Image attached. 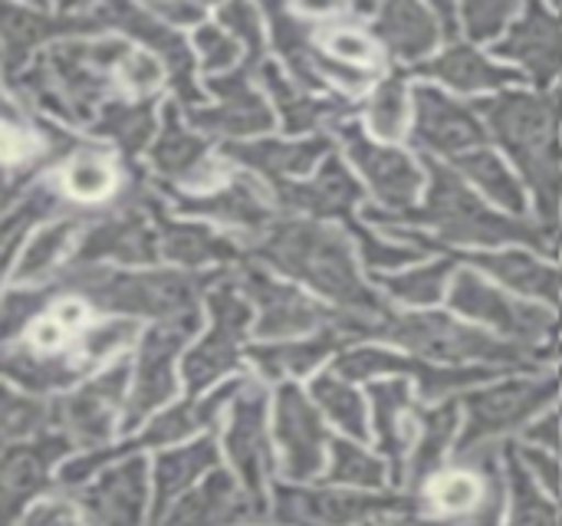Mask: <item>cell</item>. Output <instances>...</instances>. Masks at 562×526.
Returning <instances> with one entry per match:
<instances>
[{
    "mask_svg": "<svg viewBox=\"0 0 562 526\" xmlns=\"http://www.w3.org/2000/svg\"><path fill=\"white\" fill-rule=\"evenodd\" d=\"M428 194L425 204H415L402 214L366 211V224L375 227H415L431 231L438 244L458 247H501V244H524L540 250L543 257H562V227H547L540 217H510L494 211L451 165L428 158Z\"/></svg>",
    "mask_w": 562,
    "mask_h": 526,
    "instance_id": "cell-1",
    "label": "cell"
},
{
    "mask_svg": "<svg viewBox=\"0 0 562 526\" xmlns=\"http://www.w3.org/2000/svg\"><path fill=\"white\" fill-rule=\"evenodd\" d=\"M487 135L514 158L537 194L540 221L562 227V86L560 89H504L474 102Z\"/></svg>",
    "mask_w": 562,
    "mask_h": 526,
    "instance_id": "cell-2",
    "label": "cell"
},
{
    "mask_svg": "<svg viewBox=\"0 0 562 526\" xmlns=\"http://www.w3.org/2000/svg\"><path fill=\"white\" fill-rule=\"evenodd\" d=\"M260 254L280 273L303 280L310 290H316L326 303H333L336 313H356V316L392 313L385 296L362 280L346 227L306 221V217L273 221L260 234Z\"/></svg>",
    "mask_w": 562,
    "mask_h": 526,
    "instance_id": "cell-3",
    "label": "cell"
},
{
    "mask_svg": "<svg viewBox=\"0 0 562 526\" xmlns=\"http://www.w3.org/2000/svg\"><path fill=\"white\" fill-rule=\"evenodd\" d=\"M375 343H395L405 356L435 366H487V369H530L540 366L553 349H530L507 343L487 329H477L441 310L389 313L379 323Z\"/></svg>",
    "mask_w": 562,
    "mask_h": 526,
    "instance_id": "cell-4",
    "label": "cell"
},
{
    "mask_svg": "<svg viewBox=\"0 0 562 526\" xmlns=\"http://www.w3.org/2000/svg\"><path fill=\"white\" fill-rule=\"evenodd\" d=\"M560 395L557 376H520L504 379L464 395V428L458 438V455H468L484 445L524 432L540 412H547Z\"/></svg>",
    "mask_w": 562,
    "mask_h": 526,
    "instance_id": "cell-5",
    "label": "cell"
},
{
    "mask_svg": "<svg viewBox=\"0 0 562 526\" xmlns=\"http://www.w3.org/2000/svg\"><path fill=\"white\" fill-rule=\"evenodd\" d=\"M448 300L464 320L481 323L484 329H491L494 336H501L507 343H520L530 349H550L547 343L557 333V316L550 310L510 296L507 290L487 283L474 267L454 270Z\"/></svg>",
    "mask_w": 562,
    "mask_h": 526,
    "instance_id": "cell-6",
    "label": "cell"
},
{
    "mask_svg": "<svg viewBox=\"0 0 562 526\" xmlns=\"http://www.w3.org/2000/svg\"><path fill=\"white\" fill-rule=\"evenodd\" d=\"M422 511L418 494H375L349 488H283L277 521L283 526H362Z\"/></svg>",
    "mask_w": 562,
    "mask_h": 526,
    "instance_id": "cell-7",
    "label": "cell"
},
{
    "mask_svg": "<svg viewBox=\"0 0 562 526\" xmlns=\"http://www.w3.org/2000/svg\"><path fill=\"white\" fill-rule=\"evenodd\" d=\"M336 132L342 138L346 161L372 188L375 211L382 208L385 214H402L418 204V194L425 188V171L418 168V161L408 152L375 142L356 119L336 125Z\"/></svg>",
    "mask_w": 562,
    "mask_h": 526,
    "instance_id": "cell-8",
    "label": "cell"
},
{
    "mask_svg": "<svg viewBox=\"0 0 562 526\" xmlns=\"http://www.w3.org/2000/svg\"><path fill=\"white\" fill-rule=\"evenodd\" d=\"M412 112V142L425 152V158L454 161L468 152L484 148V142L491 138L474 102H461L438 86H415Z\"/></svg>",
    "mask_w": 562,
    "mask_h": 526,
    "instance_id": "cell-9",
    "label": "cell"
},
{
    "mask_svg": "<svg viewBox=\"0 0 562 526\" xmlns=\"http://www.w3.org/2000/svg\"><path fill=\"white\" fill-rule=\"evenodd\" d=\"M277 204L306 221H323V224H349L356 221V208L362 204V184L346 165V158L329 155L310 178L303 181H283L273 184Z\"/></svg>",
    "mask_w": 562,
    "mask_h": 526,
    "instance_id": "cell-10",
    "label": "cell"
},
{
    "mask_svg": "<svg viewBox=\"0 0 562 526\" xmlns=\"http://www.w3.org/2000/svg\"><path fill=\"white\" fill-rule=\"evenodd\" d=\"M277 441L283 468L293 481H313L326 471L329 435L319 409L296 385H283L277 395Z\"/></svg>",
    "mask_w": 562,
    "mask_h": 526,
    "instance_id": "cell-11",
    "label": "cell"
},
{
    "mask_svg": "<svg viewBox=\"0 0 562 526\" xmlns=\"http://www.w3.org/2000/svg\"><path fill=\"white\" fill-rule=\"evenodd\" d=\"M494 53L537 89H550L553 79H562V16L540 3L527 7Z\"/></svg>",
    "mask_w": 562,
    "mask_h": 526,
    "instance_id": "cell-12",
    "label": "cell"
},
{
    "mask_svg": "<svg viewBox=\"0 0 562 526\" xmlns=\"http://www.w3.org/2000/svg\"><path fill=\"white\" fill-rule=\"evenodd\" d=\"M369 33L398 66H425L441 40L435 7L415 0H392L372 10Z\"/></svg>",
    "mask_w": 562,
    "mask_h": 526,
    "instance_id": "cell-13",
    "label": "cell"
},
{
    "mask_svg": "<svg viewBox=\"0 0 562 526\" xmlns=\"http://www.w3.org/2000/svg\"><path fill=\"white\" fill-rule=\"evenodd\" d=\"M369 409H372V438L379 455L385 458L395 481H405L412 445H415V392L405 379H379L369 385Z\"/></svg>",
    "mask_w": 562,
    "mask_h": 526,
    "instance_id": "cell-14",
    "label": "cell"
},
{
    "mask_svg": "<svg viewBox=\"0 0 562 526\" xmlns=\"http://www.w3.org/2000/svg\"><path fill=\"white\" fill-rule=\"evenodd\" d=\"M263 82H267V92L286 125V132L306 138V135H323L326 125H342L352 119L356 105L346 99V96H319V92H310L303 89L293 76H283L280 69L273 66H263Z\"/></svg>",
    "mask_w": 562,
    "mask_h": 526,
    "instance_id": "cell-15",
    "label": "cell"
},
{
    "mask_svg": "<svg viewBox=\"0 0 562 526\" xmlns=\"http://www.w3.org/2000/svg\"><path fill=\"white\" fill-rule=\"evenodd\" d=\"M250 290L260 303V333L273 339H300V336H316L333 326V310L319 306L306 293L273 283L267 277H254Z\"/></svg>",
    "mask_w": 562,
    "mask_h": 526,
    "instance_id": "cell-16",
    "label": "cell"
},
{
    "mask_svg": "<svg viewBox=\"0 0 562 526\" xmlns=\"http://www.w3.org/2000/svg\"><path fill=\"white\" fill-rule=\"evenodd\" d=\"M422 76L445 82L448 89H458L464 96H477V92H504L514 82H520L524 76L517 69H510L507 63H497L494 56L481 53L474 43H454L445 53H438L435 59H428L425 66H418Z\"/></svg>",
    "mask_w": 562,
    "mask_h": 526,
    "instance_id": "cell-17",
    "label": "cell"
},
{
    "mask_svg": "<svg viewBox=\"0 0 562 526\" xmlns=\"http://www.w3.org/2000/svg\"><path fill=\"white\" fill-rule=\"evenodd\" d=\"M464 264H474L487 277H494L501 287L540 300V303H562V267L540 260L527 250H484L464 257Z\"/></svg>",
    "mask_w": 562,
    "mask_h": 526,
    "instance_id": "cell-18",
    "label": "cell"
},
{
    "mask_svg": "<svg viewBox=\"0 0 562 526\" xmlns=\"http://www.w3.org/2000/svg\"><path fill=\"white\" fill-rule=\"evenodd\" d=\"M234 155L254 168L257 175L270 178V184H283V181H303L313 168H319L329 155H333V138L323 135H306L296 142H250V145H237Z\"/></svg>",
    "mask_w": 562,
    "mask_h": 526,
    "instance_id": "cell-19",
    "label": "cell"
},
{
    "mask_svg": "<svg viewBox=\"0 0 562 526\" xmlns=\"http://www.w3.org/2000/svg\"><path fill=\"white\" fill-rule=\"evenodd\" d=\"M458 438H461V412L454 399L418 409L415 445H412V458L405 471V481L412 484V491H422L441 471L448 451L458 448Z\"/></svg>",
    "mask_w": 562,
    "mask_h": 526,
    "instance_id": "cell-20",
    "label": "cell"
},
{
    "mask_svg": "<svg viewBox=\"0 0 562 526\" xmlns=\"http://www.w3.org/2000/svg\"><path fill=\"white\" fill-rule=\"evenodd\" d=\"M346 234L356 240L362 264L372 267L375 273H398L405 264H418L422 257L441 250L438 240L425 237V231L415 227H375V224L349 221Z\"/></svg>",
    "mask_w": 562,
    "mask_h": 526,
    "instance_id": "cell-21",
    "label": "cell"
},
{
    "mask_svg": "<svg viewBox=\"0 0 562 526\" xmlns=\"http://www.w3.org/2000/svg\"><path fill=\"white\" fill-rule=\"evenodd\" d=\"M270 23H273V43L283 63L290 66L293 79L310 92L329 89L323 79V46L316 36V20L310 13H290L277 7L270 10Z\"/></svg>",
    "mask_w": 562,
    "mask_h": 526,
    "instance_id": "cell-22",
    "label": "cell"
},
{
    "mask_svg": "<svg viewBox=\"0 0 562 526\" xmlns=\"http://www.w3.org/2000/svg\"><path fill=\"white\" fill-rule=\"evenodd\" d=\"M451 168L491 204H497L510 217H527V194L520 178L507 168V161L497 152L477 148L451 161Z\"/></svg>",
    "mask_w": 562,
    "mask_h": 526,
    "instance_id": "cell-23",
    "label": "cell"
},
{
    "mask_svg": "<svg viewBox=\"0 0 562 526\" xmlns=\"http://www.w3.org/2000/svg\"><path fill=\"white\" fill-rule=\"evenodd\" d=\"M217 92L224 96V102L211 112H201V122L211 132H227V135H254V132H267L273 125V112L270 105L250 89L247 72H237L231 79L217 82Z\"/></svg>",
    "mask_w": 562,
    "mask_h": 526,
    "instance_id": "cell-24",
    "label": "cell"
},
{
    "mask_svg": "<svg viewBox=\"0 0 562 526\" xmlns=\"http://www.w3.org/2000/svg\"><path fill=\"white\" fill-rule=\"evenodd\" d=\"M504 481H507V517L504 526H560V507L553 497L527 474L514 445L501 448Z\"/></svg>",
    "mask_w": 562,
    "mask_h": 526,
    "instance_id": "cell-25",
    "label": "cell"
},
{
    "mask_svg": "<svg viewBox=\"0 0 562 526\" xmlns=\"http://www.w3.org/2000/svg\"><path fill=\"white\" fill-rule=\"evenodd\" d=\"M454 270H458L454 260L441 257V260L408 267L398 273H375V290L392 303H402L412 310H428L445 296V290H451Z\"/></svg>",
    "mask_w": 562,
    "mask_h": 526,
    "instance_id": "cell-26",
    "label": "cell"
},
{
    "mask_svg": "<svg viewBox=\"0 0 562 526\" xmlns=\"http://www.w3.org/2000/svg\"><path fill=\"white\" fill-rule=\"evenodd\" d=\"M339 349H346V343L333 329H326V333H316V336L286 339V343H273V346L257 349V366L273 379L310 376L319 362H326Z\"/></svg>",
    "mask_w": 562,
    "mask_h": 526,
    "instance_id": "cell-27",
    "label": "cell"
},
{
    "mask_svg": "<svg viewBox=\"0 0 562 526\" xmlns=\"http://www.w3.org/2000/svg\"><path fill=\"white\" fill-rule=\"evenodd\" d=\"M310 399L319 409V415H326L346 438H352V441L369 438V405H366L362 392H356L352 382H346L336 372H326L313 382Z\"/></svg>",
    "mask_w": 562,
    "mask_h": 526,
    "instance_id": "cell-28",
    "label": "cell"
},
{
    "mask_svg": "<svg viewBox=\"0 0 562 526\" xmlns=\"http://www.w3.org/2000/svg\"><path fill=\"white\" fill-rule=\"evenodd\" d=\"M366 125L372 132L375 142H395L405 135L408 128V115H412V92H408V76L405 72H389L375 82V89L369 92L366 105Z\"/></svg>",
    "mask_w": 562,
    "mask_h": 526,
    "instance_id": "cell-29",
    "label": "cell"
},
{
    "mask_svg": "<svg viewBox=\"0 0 562 526\" xmlns=\"http://www.w3.org/2000/svg\"><path fill=\"white\" fill-rule=\"evenodd\" d=\"M231 455L237 468L244 471L247 484L260 488L267 474V418H263V399L250 395L240 402L231 428Z\"/></svg>",
    "mask_w": 562,
    "mask_h": 526,
    "instance_id": "cell-30",
    "label": "cell"
},
{
    "mask_svg": "<svg viewBox=\"0 0 562 526\" xmlns=\"http://www.w3.org/2000/svg\"><path fill=\"white\" fill-rule=\"evenodd\" d=\"M385 474L389 465L366 451L362 441L352 438H336L329 441V481L336 488H349V491H382L385 488Z\"/></svg>",
    "mask_w": 562,
    "mask_h": 526,
    "instance_id": "cell-31",
    "label": "cell"
},
{
    "mask_svg": "<svg viewBox=\"0 0 562 526\" xmlns=\"http://www.w3.org/2000/svg\"><path fill=\"white\" fill-rule=\"evenodd\" d=\"M517 3L510 0H471V3H461L458 13H461V30L471 36V43H487V40H497L504 30L514 26V16H517Z\"/></svg>",
    "mask_w": 562,
    "mask_h": 526,
    "instance_id": "cell-32",
    "label": "cell"
},
{
    "mask_svg": "<svg viewBox=\"0 0 562 526\" xmlns=\"http://www.w3.org/2000/svg\"><path fill=\"white\" fill-rule=\"evenodd\" d=\"M517 448V458L520 465L527 468V474L550 494V497H560L562 501V461L557 451H547V448H533V445H514Z\"/></svg>",
    "mask_w": 562,
    "mask_h": 526,
    "instance_id": "cell-33",
    "label": "cell"
},
{
    "mask_svg": "<svg viewBox=\"0 0 562 526\" xmlns=\"http://www.w3.org/2000/svg\"><path fill=\"white\" fill-rule=\"evenodd\" d=\"M66 188L82 198V201H95L102 194H109L112 188V171L102 165V161H92V158H82L76 161L69 171H66Z\"/></svg>",
    "mask_w": 562,
    "mask_h": 526,
    "instance_id": "cell-34",
    "label": "cell"
},
{
    "mask_svg": "<svg viewBox=\"0 0 562 526\" xmlns=\"http://www.w3.org/2000/svg\"><path fill=\"white\" fill-rule=\"evenodd\" d=\"M224 23L231 26V33L234 36H240L244 43H247V49H250V56L254 59H260V20H257V10L254 7H240V3H234V7H224Z\"/></svg>",
    "mask_w": 562,
    "mask_h": 526,
    "instance_id": "cell-35",
    "label": "cell"
},
{
    "mask_svg": "<svg viewBox=\"0 0 562 526\" xmlns=\"http://www.w3.org/2000/svg\"><path fill=\"white\" fill-rule=\"evenodd\" d=\"M198 46H201L204 63H207L211 69L231 66V63H234V56H237V40H234V36H227L221 26H204V30L198 33Z\"/></svg>",
    "mask_w": 562,
    "mask_h": 526,
    "instance_id": "cell-36",
    "label": "cell"
},
{
    "mask_svg": "<svg viewBox=\"0 0 562 526\" xmlns=\"http://www.w3.org/2000/svg\"><path fill=\"white\" fill-rule=\"evenodd\" d=\"M524 445L547 448V451H562V409L553 415H543L540 422H530L524 428Z\"/></svg>",
    "mask_w": 562,
    "mask_h": 526,
    "instance_id": "cell-37",
    "label": "cell"
},
{
    "mask_svg": "<svg viewBox=\"0 0 562 526\" xmlns=\"http://www.w3.org/2000/svg\"><path fill=\"white\" fill-rule=\"evenodd\" d=\"M66 329L49 316V320H43L36 329H33V343H36V349H43V352H53V349H59L63 343H66Z\"/></svg>",
    "mask_w": 562,
    "mask_h": 526,
    "instance_id": "cell-38",
    "label": "cell"
},
{
    "mask_svg": "<svg viewBox=\"0 0 562 526\" xmlns=\"http://www.w3.org/2000/svg\"><path fill=\"white\" fill-rule=\"evenodd\" d=\"M435 16H438L441 40H448V46H454V43H458V30H461L458 3H435Z\"/></svg>",
    "mask_w": 562,
    "mask_h": 526,
    "instance_id": "cell-39",
    "label": "cell"
},
{
    "mask_svg": "<svg viewBox=\"0 0 562 526\" xmlns=\"http://www.w3.org/2000/svg\"><path fill=\"white\" fill-rule=\"evenodd\" d=\"M53 320H56L66 333H72V329L82 326V306H79V303H63V306H56Z\"/></svg>",
    "mask_w": 562,
    "mask_h": 526,
    "instance_id": "cell-40",
    "label": "cell"
},
{
    "mask_svg": "<svg viewBox=\"0 0 562 526\" xmlns=\"http://www.w3.org/2000/svg\"><path fill=\"white\" fill-rule=\"evenodd\" d=\"M16 148H20V142H16L10 132H3V128H0V155H13Z\"/></svg>",
    "mask_w": 562,
    "mask_h": 526,
    "instance_id": "cell-41",
    "label": "cell"
},
{
    "mask_svg": "<svg viewBox=\"0 0 562 526\" xmlns=\"http://www.w3.org/2000/svg\"><path fill=\"white\" fill-rule=\"evenodd\" d=\"M362 526H392V521H372V524H362Z\"/></svg>",
    "mask_w": 562,
    "mask_h": 526,
    "instance_id": "cell-42",
    "label": "cell"
},
{
    "mask_svg": "<svg viewBox=\"0 0 562 526\" xmlns=\"http://www.w3.org/2000/svg\"><path fill=\"white\" fill-rule=\"evenodd\" d=\"M553 352H557V356H560V359H562V339H560V343H557V346H553Z\"/></svg>",
    "mask_w": 562,
    "mask_h": 526,
    "instance_id": "cell-43",
    "label": "cell"
},
{
    "mask_svg": "<svg viewBox=\"0 0 562 526\" xmlns=\"http://www.w3.org/2000/svg\"><path fill=\"white\" fill-rule=\"evenodd\" d=\"M557 382H560V392H562V366H560V372H557Z\"/></svg>",
    "mask_w": 562,
    "mask_h": 526,
    "instance_id": "cell-44",
    "label": "cell"
},
{
    "mask_svg": "<svg viewBox=\"0 0 562 526\" xmlns=\"http://www.w3.org/2000/svg\"><path fill=\"white\" fill-rule=\"evenodd\" d=\"M557 329H562V313H560V316H557Z\"/></svg>",
    "mask_w": 562,
    "mask_h": 526,
    "instance_id": "cell-45",
    "label": "cell"
},
{
    "mask_svg": "<svg viewBox=\"0 0 562 526\" xmlns=\"http://www.w3.org/2000/svg\"><path fill=\"white\" fill-rule=\"evenodd\" d=\"M560 526H562V501H560Z\"/></svg>",
    "mask_w": 562,
    "mask_h": 526,
    "instance_id": "cell-46",
    "label": "cell"
},
{
    "mask_svg": "<svg viewBox=\"0 0 562 526\" xmlns=\"http://www.w3.org/2000/svg\"><path fill=\"white\" fill-rule=\"evenodd\" d=\"M560 204H562V181H560Z\"/></svg>",
    "mask_w": 562,
    "mask_h": 526,
    "instance_id": "cell-47",
    "label": "cell"
},
{
    "mask_svg": "<svg viewBox=\"0 0 562 526\" xmlns=\"http://www.w3.org/2000/svg\"><path fill=\"white\" fill-rule=\"evenodd\" d=\"M557 13H560V16H562V3H560V10H557Z\"/></svg>",
    "mask_w": 562,
    "mask_h": 526,
    "instance_id": "cell-48",
    "label": "cell"
},
{
    "mask_svg": "<svg viewBox=\"0 0 562 526\" xmlns=\"http://www.w3.org/2000/svg\"><path fill=\"white\" fill-rule=\"evenodd\" d=\"M560 82H562V79H560Z\"/></svg>",
    "mask_w": 562,
    "mask_h": 526,
    "instance_id": "cell-49",
    "label": "cell"
}]
</instances>
